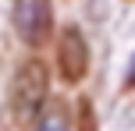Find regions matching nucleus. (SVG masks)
<instances>
[{
  "label": "nucleus",
  "mask_w": 135,
  "mask_h": 131,
  "mask_svg": "<svg viewBox=\"0 0 135 131\" xmlns=\"http://www.w3.org/2000/svg\"><path fill=\"white\" fill-rule=\"evenodd\" d=\"M46 92H50V67L43 60H25L14 71L11 82V113L18 124L39 117V110L46 106Z\"/></svg>",
  "instance_id": "1"
},
{
  "label": "nucleus",
  "mask_w": 135,
  "mask_h": 131,
  "mask_svg": "<svg viewBox=\"0 0 135 131\" xmlns=\"http://www.w3.org/2000/svg\"><path fill=\"white\" fill-rule=\"evenodd\" d=\"M11 21H14V32L28 46H39L50 35V25H54V4L50 0H14Z\"/></svg>",
  "instance_id": "2"
},
{
  "label": "nucleus",
  "mask_w": 135,
  "mask_h": 131,
  "mask_svg": "<svg viewBox=\"0 0 135 131\" xmlns=\"http://www.w3.org/2000/svg\"><path fill=\"white\" fill-rule=\"evenodd\" d=\"M57 71L68 85L82 82L89 71V46H85V35L78 32L75 25H68L61 32V43H57Z\"/></svg>",
  "instance_id": "3"
},
{
  "label": "nucleus",
  "mask_w": 135,
  "mask_h": 131,
  "mask_svg": "<svg viewBox=\"0 0 135 131\" xmlns=\"http://www.w3.org/2000/svg\"><path fill=\"white\" fill-rule=\"evenodd\" d=\"M36 131H71V117L61 99H46V106L36 117Z\"/></svg>",
  "instance_id": "4"
},
{
  "label": "nucleus",
  "mask_w": 135,
  "mask_h": 131,
  "mask_svg": "<svg viewBox=\"0 0 135 131\" xmlns=\"http://www.w3.org/2000/svg\"><path fill=\"white\" fill-rule=\"evenodd\" d=\"M128 85H135V57H132V64H128Z\"/></svg>",
  "instance_id": "5"
}]
</instances>
